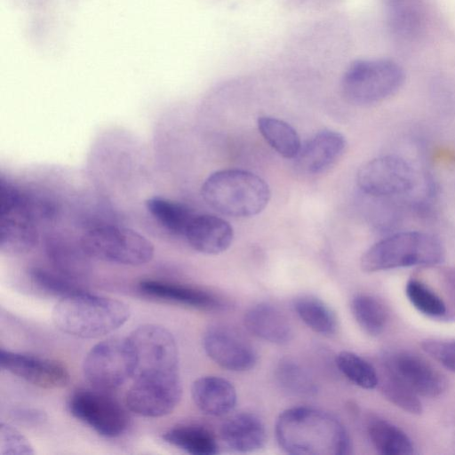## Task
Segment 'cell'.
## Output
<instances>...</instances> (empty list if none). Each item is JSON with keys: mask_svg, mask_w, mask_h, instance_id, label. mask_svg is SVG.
<instances>
[{"mask_svg": "<svg viewBox=\"0 0 455 455\" xmlns=\"http://www.w3.org/2000/svg\"><path fill=\"white\" fill-rule=\"evenodd\" d=\"M277 443L292 455H347L352 443L344 424L333 414L312 407L283 411L275 422Z\"/></svg>", "mask_w": 455, "mask_h": 455, "instance_id": "cell-1", "label": "cell"}, {"mask_svg": "<svg viewBox=\"0 0 455 455\" xmlns=\"http://www.w3.org/2000/svg\"><path fill=\"white\" fill-rule=\"evenodd\" d=\"M130 315L129 306L121 300L81 291L61 298L52 309V320L66 334L94 339L119 329Z\"/></svg>", "mask_w": 455, "mask_h": 455, "instance_id": "cell-2", "label": "cell"}, {"mask_svg": "<svg viewBox=\"0 0 455 455\" xmlns=\"http://www.w3.org/2000/svg\"><path fill=\"white\" fill-rule=\"evenodd\" d=\"M53 206L45 199L24 192L3 178L0 182V249L10 255L35 247L37 225L52 217Z\"/></svg>", "mask_w": 455, "mask_h": 455, "instance_id": "cell-3", "label": "cell"}, {"mask_svg": "<svg viewBox=\"0 0 455 455\" xmlns=\"http://www.w3.org/2000/svg\"><path fill=\"white\" fill-rule=\"evenodd\" d=\"M204 200L221 214L251 217L267 205L271 193L267 183L247 171L229 169L212 173L201 189Z\"/></svg>", "mask_w": 455, "mask_h": 455, "instance_id": "cell-4", "label": "cell"}, {"mask_svg": "<svg viewBox=\"0 0 455 455\" xmlns=\"http://www.w3.org/2000/svg\"><path fill=\"white\" fill-rule=\"evenodd\" d=\"M444 249L438 238L420 231L394 234L372 244L360 261L364 272L373 273L414 266H434L443 261Z\"/></svg>", "mask_w": 455, "mask_h": 455, "instance_id": "cell-5", "label": "cell"}, {"mask_svg": "<svg viewBox=\"0 0 455 455\" xmlns=\"http://www.w3.org/2000/svg\"><path fill=\"white\" fill-rule=\"evenodd\" d=\"M404 73L395 61L361 59L353 61L341 78L345 99L355 105H370L394 94L403 85Z\"/></svg>", "mask_w": 455, "mask_h": 455, "instance_id": "cell-6", "label": "cell"}, {"mask_svg": "<svg viewBox=\"0 0 455 455\" xmlns=\"http://www.w3.org/2000/svg\"><path fill=\"white\" fill-rule=\"evenodd\" d=\"M79 244L89 258L124 266L144 265L155 252L144 235L118 226L94 228L82 235Z\"/></svg>", "mask_w": 455, "mask_h": 455, "instance_id": "cell-7", "label": "cell"}, {"mask_svg": "<svg viewBox=\"0 0 455 455\" xmlns=\"http://www.w3.org/2000/svg\"><path fill=\"white\" fill-rule=\"evenodd\" d=\"M136 359L128 339L112 338L94 345L83 363L86 380L96 389H116L134 376Z\"/></svg>", "mask_w": 455, "mask_h": 455, "instance_id": "cell-8", "label": "cell"}, {"mask_svg": "<svg viewBox=\"0 0 455 455\" xmlns=\"http://www.w3.org/2000/svg\"><path fill=\"white\" fill-rule=\"evenodd\" d=\"M127 338L135 354L134 377L179 373L178 347L167 329L156 324H143Z\"/></svg>", "mask_w": 455, "mask_h": 455, "instance_id": "cell-9", "label": "cell"}, {"mask_svg": "<svg viewBox=\"0 0 455 455\" xmlns=\"http://www.w3.org/2000/svg\"><path fill=\"white\" fill-rule=\"evenodd\" d=\"M82 389L74 392L68 401L69 412L99 435L114 438L123 435L129 426L126 411L102 390Z\"/></svg>", "mask_w": 455, "mask_h": 455, "instance_id": "cell-10", "label": "cell"}, {"mask_svg": "<svg viewBox=\"0 0 455 455\" xmlns=\"http://www.w3.org/2000/svg\"><path fill=\"white\" fill-rule=\"evenodd\" d=\"M182 395L180 374L154 377H134L125 395V403L132 412L158 418L170 414Z\"/></svg>", "mask_w": 455, "mask_h": 455, "instance_id": "cell-11", "label": "cell"}, {"mask_svg": "<svg viewBox=\"0 0 455 455\" xmlns=\"http://www.w3.org/2000/svg\"><path fill=\"white\" fill-rule=\"evenodd\" d=\"M380 369L396 377L419 396L437 397L448 387L445 375L413 352L393 350L383 353Z\"/></svg>", "mask_w": 455, "mask_h": 455, "instance_id": "cell-12", "label": "cell"}, {"mask_svg": "<svg viewBox=\"0 0 455 455\" xmlns=\"http://www.w3.org/2000/svg\"><path fill=\"white\" fill-rule=\"evenodd\" d=\"M356 181L365 194L390 196L410 191L415 184V173L404 159L385 156L365 163L357 172Z\"/></svg>", "mask_w": 455, "mask_h": 455, "instance_id": "cell-13", "label": "cell"}, {"mask_svg": "<svg viewBox=\"0 0 455 455\" xmlns=\"http://www.w3.org/2000/svg\"><path fill=\"white\" fill-rule=\"evenodd\" d=\"M203 347L211 360L228 371H246L252 369L258 361L252 345L227 325L210 326L204 334Z\"/></svg>", "mask_w": 455, "mask_h": 455, "instance_id": "cell-14", "label": "cell"}, {"mask_svg": "<svg viewBox=\"0 0 455 455\" xmlns=\"http://www.w3.org/2000/svg\"><path fill=\"white\" fill-rule=\"evenodd\" d=\"M1 368L42 388H60L69 382L67 368L56 360L1 348Z\"/></svg>", "mask_w": 455, "mask_h": 455, "instance_id": "cell-15", "label": "cell"}, {"mask_svg": "<svg viewBox=\"0 0 455 455\" xmlns=\"http://www.w3.org/2000/svg\"><path fill=\"white\" fill-rule=\"evenodd\" d=\"M138 289L148 298L199 310L220 311L227 307L215 293L187 284L147 279L140 282Z\"/></svg>", "mask_w": 455, "mask_h": 455, "instance_id": "cell-16", "label": "cell"}, {"mask_svg": "<svg viewBox=\"0 0 455 455\" xmlns=\"http://www.w3.org/2000/svg\"><path fill=\"white\" fill-rule=\"evenodd\" d=\"M342 134L331 130H323L307 140L294 158L297 166L307 174H320L341 157L346 148Z\"/></svg>", "mask_w": 455, "mask_h": 455, "instance_id": "cell-17", "label": "cell"}, {"mask_svg": "<svg viewBox=\"0 0 455 455\" xmlns=\"http://www.w3.org/2000/svg\"><path fill=\"white\" fill-rule=\"evenodd\" d=\"M184 238L195 251L215 255L225 251L231 245L234 230L222 218L196 213L185 232Z\"/></svg>", "mask_w": 455, "mask_h": 455, "instance_id": "cell-18", "label": "cell"}, {"mask_svg": "<svg viewBox=\"0 0 455 455\" xmlns=\"http://www.w3.org/2000/svg\"><path fill=\"white\" fill-rule=\"evenodd\" d=\"M220 435L226 445L237 452L259 451L267 442V431L262 419L248 411L227 419L221 425Z\"/></svg>", "mask_w": 455, "mask_h": 455, "instance_id": "cell-19", "label": "cell"}, {"mask_svg": "<svg viewBox=\"0 0 455 455\" xmlns=\"http://www.w3.org/2000/svg\"><path fill=\"white\" fill-rule=\"evenodd\" d=\"M191 396L201 411L213 417L230 413L237 400L233 384L218 376H204L196 379L191 386Z\"/></svg>", "mask_w": 455, "mask_h": 455, "instance_id": "cell-20", "label": "cell"}, {"mask_svg": "<svg viewBox=\"0 0 455 455\" xmlns=\"http://www.w3.org/2000/svg\"><path fill=\"white\" fill-rule=\"evenodd\" d=\"M243 323L252 335L273 344H286L293 336L287 317L269 303L262 302L251 307L244 315Z\"/></svg>", "mask_w": 455, "mask_h": 455, "instance_id": "cell-21", "label": "cell"}, {"mask_svg": "<svg viewBox=\"0 0 455 455\" xmlns=\"http://www.w3.org/2000/svg\"><path fill=\"white\" fill-rule=\"evenodd\" d=\"M163 439L192 455H215L219 445L213 433L198 424H182L168 429Z\"/></svg>", "mask_w": 455, "mask_h": 455, "instance_id": "cell-22", "label": "cell"}, {"mask_svg": "<svg viewBox=\"0 0 455 455\" xmlns=\"http://www.w3.org/2000/svg\"><path fill=\"white\" fill-rule=\"evenodd\" d=\"M367 433L375 450L383 455H408L414 451L410 437L393 423L374 418L367 424Z\"/></svg>", "mask_w": 455, "mask_h": 455, "instance_id": "cell-23", "label": "cell"}, {"mask_svg": "<svg viewBox=\"0 0 455 455\" xmlns=\"http://www.w3.org/2000/svg\"><path fill=\"white\" fill-rule=\"evenodd\" d=\"M292 307L301 321L314 331L325 336L336 332L337 316L321 299L312 295H300L294 299Z\"/></svg>", "mask_w": 455, "mask_h": 455, "instance_id": "cell-24", "label": "cell"}, {"mask_svg": "<svg viewBox=\"0 0 455 455\" xmlns=\"http://www.w3.org/2000/svg\"><path fill=\"white\" fill-rule=\"evenodd\" d=\"M275 376L281 389L291 395L308 398L318 391L311 373L292 358H282L275 367Z\"/></svg>", "mask_w": 455, "mask_h": 455, "instance_id": "cell-25", "label": "cell"}, {"mask_svg": "<svg viewBox=\"0 0 455 455\" xmlns=\"http://www.w3.org/2000/svg\"><path fill=\"white\" fill-rule=\"evenodd\" d=\"M145 205L148 213L159 225L172 235L183 237L196 215V212L188 206L159 196L148 198Z\"/></svg>", "mask_w": 455, "mask_h": 455, "instance_id": "cell-26", "label": "cell"}, {"mask_svg": "<svg viewBox=\"0 0 455 455\" xmlns=\"http://www.w3.org/2000/svg\"><path fill=\"white\" fill-rule=\"evenodd\" d=\"M258 128L267 144L280 156L287 159L297 156L302 144L299 134L289 124L275 117L260 116Z\"/></svg>", "mask_w": 455, "mask_h": 455, "instance_id": "cell-27", "label": "cell"}, {"mask_svg": "<svg viewBox=\"0 0 455 455\" xmlns=\"http://www.w3.org/2000/svg\"><path fill=\"white\" fill-rule=\"evenodd\" d=\"M351 312L361 329L371 336H379L385 330L388 313L383 303L370 294H357L350 304Z\"/></svg>", "mask_w": 455, "mask_h": 455, "instance_id": "cell-28", "label": "cell"}, {"mask_svg": "<svg viewBox=\"0 0 455 455\" xmlns=\"http://www.w3.org/2000/svg\"><path fill=\"white\" fill-rule=\"evenodd\" d=\"M335 363L339 371L355 385L364 389L378 387V371L360 355L350 351H341L336 355Z\"/></svg>", "mask_w": 455, "mask_h": 455, "instance_id": "cell-29", "label": "cell"}, {"mask_svg": "<svg viewBox=\"0 0 455 455\" xmlns=\"http://www.w3.org/2000/svg\"><path fill=\"white\" fill-rule=\"evenodd\" d=\"M378 386L386 399L395 406L411 414L422 412L419 395L394 375L380 369Z\"/></svg>", "mask_w": 455, "mask_h": 455, "instance_id": "cell-30", "label": "cell"}, {"mask_svg": "<svg viewBox=\"0 0 455 455\" xmlns=\"http://www.w3.org/2000/svg\"><path fill=\"white\" fill-rule=\"evenodd\" d=\"M29 279L39 291L55 297H66L84 290L77 284L75 279L60 272L48 270L41 267H33L29 270Z\"/></svg>", "mask_w": 455, "mask_h": 455, "instance_id": "cell-31", "label": "cell"}, {"mask_svg": "<svg viewBox=\"0 0 455 455\" xmlns=\"http://www.w3.org/2000/svg\"><path fill=\"white\" fill-rule=\"evenodd\" d=\"M405 294L411 304L425 315L440 317L446 313V305L442 298L421 281L409 280Z\"/></svg>", "mask_w": 455, "mask_h": 455, "instance_id": "cell-32", "label": "cell"}, {"mask_svg": "<svg viewBox=\"0 0 455 455\" xmlns=\"http://www.w3.org/2000/svg\"><path fill=\"white\" fill-rule=\"evenodd\" d=\"M35 451L28 440L12 425L1 422L0 454L29 455Z\"/></svg>", "mask_w": 455, "mask_h": 455, "instance_id": "cell-33", "label": "cell"}, {"mask_svg": "<svg viewBox=\"0 0 455 455\" xmlns=\"http://www.w3.org/2000/svg\"><path fill=\"white\" fill-rule=\"evenodd\" d=\"M422 349L443 367L455 372V339H427Z\"/></svg>", "mask_w": 455, "mask_h": 455, "instance_id": "cell-34", "label": "cell"}, {"mask_svg": "<svg viewBox=\"0 0 455 455\" xmlns=\"http://www.w3.org/2000/svg\"><path fill=\"white\" fill-rule=\"evenodd\" d=\"M10 414L13 419L27 426L42 425L47 419L45 412L36 408L17 407L11 410Z\"/></svg>", "mask_w": 455, "mask_h": 455, "instance_id": "cell-35", "label": "cell"}, {"mask_svg": "<svg viewBox=\"0 0 455 455\" xmlns=\"http://www.w3.org/2000/svg\"><path fill=\"white\" fill-rule=\"evenodd\" d=\"M446 287L455 299V269H447L443 273Z\"/></svg>", "mask_w": 455, "mask_h": 455, "instance_id": "cell-36", "label": "cell"}]
</instances>
